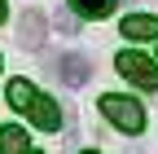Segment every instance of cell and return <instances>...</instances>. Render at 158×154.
I'll return each instance as SVG.
<instances>
[{"instance_id": "cell-4", "label": "cell", "mask_w": 158, "mask_h": 154, "mask_svg": "<svg viewBox=\"0 0 158 154\" xmlns=\"http://www.w3.org/2000/svg\"><path fill=\"white\" fill-rule=\"evenodd\" d=\"M44 13H40V9H27L22 18H18V40H22V49H40V44H44Z\"/></svg>"}, {"instance_id": "cell-10", "label": "cell", "mask_w": 158, "mask_h": 154, "mask_svg": "<svg viewBox=\"0 0 158 154\" xmlns=\"http://www.w3.org/2000/svg\"><path fill=\"white\" fill-rule=\"evenodd\" d=\"M0 22H5V0H0Z\"/></svg>"}, {"instance_id": "cell-7", "label": "cell", "mask_w": 158, "mask_h": 154, "mask_svg": "<svg viewBox=\"0 0 158 154\" xmlns=\"http://www.w3.org/2000/svg\"><path fill=\"white\" fill-rule=\"evenodd\" d=\"M0 154H27V132L18 123H9L5 132H0Z\"/></svg>"}, {"instance_id": "cell-12", "label": "cell", "mask_w": 158, "mask_h": 154, "mask_svg": "<svg viewBox=\"0 0 158 154\" xmlns=\"http://www.w3.org/2000/svg\"><path fill=\"white\" fill-rule=\"evenodd\" d=\"M27 154H35V150H27Z\"/></svg>"}, {"instance_id": "cell-5", "label": "cell", "mask_w": 158, "mask_h": 154, "mask_svg": "<svg viewBox=\"0 0 158 154\" xmlns=\"http://www.w3.org/2000/svg\"><path fill=\"white\" fill-rule=\"evenodd\" d=\"M57 71H62V79H66L70 88H79V84H88V79H92V62H88L84 53H62Z\"/></svg>"}, {"instance_id": "cell-11", "label": "cell", "mask_w": 158, "mask_h": 154, "mask_svg": "<svg viewBox=\"0 0 158 154\" xmlns=\"http://www.w3.org/2000/svg\"><path fill=\"white\" fill-rule=\"evenodd\" d=\"M84 154H97V150H84Z\"/></svg>"}, {"instance_id": "cell-8", "label": "cell", "mask_w": 158, "mask_h": 154, "mask_svg": "<svg viewBox=\"0 0 158 154\" xmlns=\"http://www.w3.org/2000/svg\"><path fill=\"white\" fill-rule=\"evenodd\" d=\"M70 9L79 18H106V13H114V0H70Z\"/></svg>"}, {"instance_id": "cell-9", "label": "cell", "mask_w": 158, "mask_h": 154, "mask_svg": "<svg viewBox=\"0 0 158 154\" xmlns=\"http://www.w3.org/2000/svg\"><path fill=\"white\" fill-rule=\"evenodd\" d=\"M9 101H13L18 110H31V101H35V88H31L27 79H9Z\"/></svg>"}, {"instance_id": "cell-3", "label": "cell", "mask_w": 158, "mask_h": 154, "mask_svg": "<svg viewBox=\"0 0 158 154\" xmlns=\"http://www.w3.org/2000/svg\"><path fill=\"white\" fill-rule=\"evenodd\" d=\"M31 123L35 128H44V132H57V128H62V106H57L53 97H40V92H35V101H31Z\"/></svg>"}, {"instance_id": "cell-1", "label": "cell", "mask_w": 158, "mask_h": 154, "mask_svg": "<svg viewBox=\"0 0 158 154\" xmlns=\"http://www.w3.org/2000/svg\"><path fill=\"white\" fill-rule=\"evenodd\" d=\"M114 66L123 79H132L136 88H145V92H158V62L149 53H136V49H123V53H114Z\"/></svg>"}, {"instance_id": "cell-2", "label": "cell", "mask_w": 158, "mask_h": 154, "mask_svg": "<svg viewBox=\"0 0 158 154\" xmlns=\"http://www.w3.org/2000/svg\"><path fill=\"white\" fill-rule=\"evenodd\" d=\"M101 114L118 128V132H127V137H136V132L145 128V110H141V101L136 97H101Z\"/></svg>"}, {"instance_id": "cell-6", "label": "cell", "mask_w": 158, "mask_h": 154, "mask_svg": "<svg viewBox=\"0 0 158 154\" xmlns=\"http://www.w3.org/2000/svg\"><path fill=\"white\" fill-rule=\"evenodd\" d=\"M118 27H123L127 40H158V18L154 13H127Z\"/></svg>"}]
</instances>
